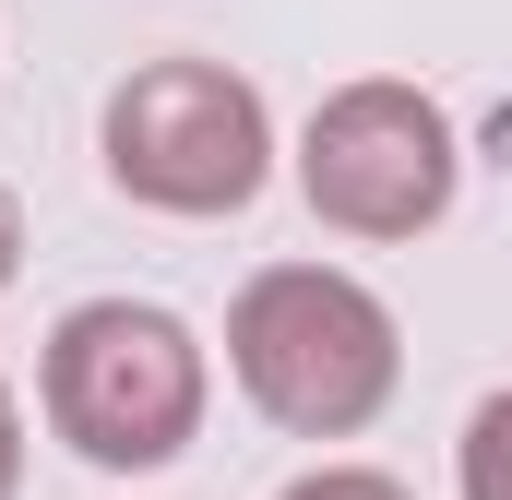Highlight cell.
<instances>
[{
  "mask_svg": "<svg viewBox=\"0 0 512 500\" xmlns=\"http://www.w3.org/2000/svg\"><path fill=\"white\" fill-rule=\"evenodd\" d=\"M24 274V203H12V179H0V286Z\"/></svg>",
  "mask_w": 512,
  "mask_h": 500,
  "instance_id": "8",
  "label": "cell"
},
{
  "mask_svg": "<svg viewBox=\"0 0 512 500\" xmlns=\"http://www.w3.org/2000/svg\"><path fill=\"white\" fill-rule=\"evenodd\" d=\"M453 489L465 500H512V393H489L453 441Z\"/></svg>",
  "mask_w": 512,
  "mask_h": 500,
  "instance_id": "5",
  "label": "cell"
},
{
  "mask_svg": "<svg viewBox=\"0 0 512 500\" xmlns=\"http://www.w3.org/2000/svg\"><path fill=\"white\" fill-rule=\"evenodd\" d=\"M108 191L143 215H251L262 179H274V108H262L251 72L227 60H143L131 84H108Z\"/></svg>",
  "mask_w": 512,
  "mask_h": 500,
  "instance_id": "3",
  "label": "cell"
},
{
  "mask_svg": "<svg viewBox=\"0 0 512 500\" xmlns=\"http://www.w3.org/2000/svg\"><path fill=\"white\" fill-rule=\"evenodd\" d=\"M274 500H417V489L382 477V465H310V477H286Z\"/></svg>",
  "mask_w": 512,
  "mask_h": 500,
  "instance_id": "6",
  "label": "cell"
},
{
  "mask_svg": "<svg viewBox=\"0 0 512 500\" xmlns=\"http://www.w3.org/2000/svg\"><path fill=\"white\" fill-rule=\"evenodd\" d=\"M227 370L251 393V417H274L286 441H358L405 381V334L382 286L334 262H262L227 298Z\"/></svg>",
  "mask_w": 512,
  "mask_h": 500,
  "instance_id": "1",
  "label": "cell"
},
{
  "mask_svg": "<svg viewBox=\"0 0 512 500\" xmlns=\"http://www.w3.org/2000/svg\"><path fill=\"white\" fill-rule=\"evenodd\" d=\"M298 191H310V215L334 239H417L465 191V131H453L441 96H417L393 72L334 84L310 108V131H298Z\"/></svg>",
  "mask_w": 512,
  "mask_h": 500,
  "instance_id": "4",
  "label": "cell"
},
{
  "mask_svg": "<svg viewBox=\"0 0 512 500\" xmlns=\"http://www.w3.org/2000/svg\"><path fill=\"white\" fill-rule=\"evenodd\" d=\"M24 489V405H12V381H0V500Z\"/></svg>",
  "mask_w": 512,
  "mask_h": 500,
  "instance_id": "7",
  "label": "cell"
},
{
  "mask_svg": "<svg viewBox=\"0 0 512 500\" xmlns=\"http://www.w3.org/2000/svg\"><path fill=\"white\" fill-rule=\"evenodd\" d=\"M36 405L48 429L96 465V477H155L203 441V405H215V358L179 310L155 298H84L48 322V358H36Z\"/></svg>",
  "mask_w": 512,
  "mask_h": 500,
  "instance_id": "2",
  "label": "cell"
}]
</instances>
